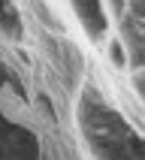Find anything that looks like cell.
Segmentation results:
<instances>
[{
  "label": "cell",
  "instance_id": "1",
  "mask_svg": "<svg viewBox=\"0 0 145 160\" xmlns=\"http://www.w3.org/2000/svg\"><path fill=\"white\" fill-rule=\"evenodd\" d=\"M0 112H3L9 121H15V124L30 121V106H27V100L21 97V91H18L12 82H3V85H0Z\"/></svg>",
  "mask_w": 145,
  "mask_h": 160
}]
</instances>
